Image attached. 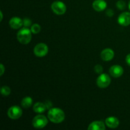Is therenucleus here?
Here are the masks:
<instances>
[{
	"label": "nucleus",
	"instance_id": "obj_1",
	"mask_svg": "<svg viewBox=\"0 0 130 130\" xmlns=\"http://www.w3.org/2000/svg\"><path fill=\"white\" fill-rule=\"evenodd\" d=\"M65 113L59 108H52L48 112V118L53 123H60L65 119Z\"/></svg>",
	"mask_w": 130,
	"mask_h": 130
},
{
	"label": "nucleus",
	"instance_id": "obj_2",
	"mask_svg": "<svg viewBox=\"0 0 130 130\" xmlns=\"http://www.w3.org/2000/svg\"><path fill=\"white\" fill-rule=\"evenodd\" d=\"M31 30L28 27H25L20 29L17 33V39L21 44H27L31 41L32 38Z\"/></svg>",
	"mask_w": 130,
	"mask_h": 130
},
{
	"label": "nucleus",
	"instance_id": "obj_3",
	"mask_svg": "<svg viewBox=\"0 0 130 130\" xmlns=\"http://www.w3.org/2000/svg\"><path fill=\"white\" fill-rule=\"evenodd\" d=\"M48 119L43 115H38L34 118L32 120L33 126L37 129H42L47 125Z\"/></svg>",
	"mask_w": 130,
	"mask_h": 130
},
{
	"label": "nucleus",
	"instance_id": "obj_4",
	"mask_svg": "<svg viewBox=\"0 0 130 130\" xmlns=\"http://www.w3.org/2000/svg\"><path fill=\"white\" fill-rule=\"evenodd\" d=\"M111 83L110 76L107 74H100L96 79V85L100 88H105L108 87Z\"/></svg>",
	"mask_w": 130,
	"mask_h": 130
},
{
	"label": "nucleus",
	"instance_id": "obj_5",
	"mask_svg": "<svg viewBox=\"0 0 130 130\" xmlns=\"http://www.w3.org/2000/svg\"><path fill=\"white\" fill-rule=\"evenodd\" d=\"M51 7H52L53 12L58 15H63L67 10V7H66V5L63 2L60 1H54L52 4Z\"/></svg>",
	"mask_w": 130,
	"mask_h": 130
},
{
	"label": "nucleus",
	"instance_id": "obj_6",
	"mask_svg": "<svg viewBox=\"0 0 130 130\" xmlns=\"http://www.w3.org/2000/svg\"><path fill=\"white\" fill-rule=\"evenodd\" d=\"M48 52V47L43 43H38L34 48V53L38 57H44Z\"/></svg>",
	"mask_w": 130,
	"mask_h": 130
},
{
	"label": "nucleus",
	"instance_id": "obj_7",
	"mask_svg": "<svg viewBox=\"0 0 130 130\" xmlns=\"http://www.w3.org/2000/svg\"><path fill=\"white\" fill-rule=\"evenodd\" d=\"M22 115V110L20 107L14 105L9 108L8 110V116L11 119H18Z\"/></svg>",
	"mask_w": 130,
	"mask_h": 130
},
{
	"label": "nucleus",
	"instance_id": "obj_8",
	"mask_svg": "<svg viewBox=\"0 0 130 130\" xmlns=\"http://www.w3.org/2000/svg\"><path fill=\"white\" fill-rule=\"evenodd\" d=\"M118 23L123 26H128L130 24V13L123 12L119 16Z\"/></svg>",
	"mask_w": 130,
	"mask_h": 130
},
{
	"label": "nucleus",
	"instance_id": "obj_9",
	"mask_svg": "<svg viewBox=\"0 0 130 130\" xmlns=\"http://www.w3.org/2000/svg\"><path fill=\"white\" fill-rule=\"evenodd\" d=\"M124 70L121 66L119 65H115L112 66L109 69V73L112 77H119L123 75Z\"/></svg>",
	"mask_w": 130,
	"mask_h": 130
},
{
	"label": "nucleus",
	"instance_id": "obj_10",
	"mask_svg": "<svg viewBox=\"0 0 130 130\" xmlns=\"http://www.w3.org/2000/svg\"><path fill=\"white\" fill-rule=\"evenodd\" d=\"M101 58L104 61H110L114 57V52L110 48H105L101 52Z\"/></svg>",
	"mask_w": 130,
	"mask_h": 130
},
{
	"label": "nucleus",
	"instance_id": "obj_11",
	"mask_svg": "<svg viewBox=\"0 0 130 130\" xmlns=\"http://www.w3.org/2000/svg\"><path fill=\"white\" fill-rule=\"evenodd\" d=\"M9 25L12 29H18L23 25V20L17 17H14L10 20Z\"/></svg>",
	"mask_w": 130,
	"mask_h": 130
},
{
	"label": "nucleus",
	"instance_id": "obj_12",
	"mask_svg": "<svg viewBox=\"0 0 130 130\" xmlns=\"http://www.w3.org/2000/svg\"><path fill=\"white\" fill-rule=\"evenodd\" d=\"M107 7V3L104 0H95L93 3V8L96 11H104Z\"/></svg>",
	"mask_w": 130,
	"mask_h": 130
},
{
	"label": "nucleus",
	"instance_id": "obj_13",
	"mask_svg": "<svg viewBox=\"0 0 130 130\" xmlns=\"http://www.w3.org/2000/svg\"><path fill=\"white\" fill-rule=\"evenodd\" d=\"M105 124L110 128H116L119 125V121L115 117H109L105 119Z\"/></svg>",
	"mask_w": 130,
	"mask_h": 130
},
{
	"label": "nucleus",
	"instance_id": "obj_14",
	"mask_svg": "<svg viewBox=\"0 0 130 130\" xmlns=\"http://www.w3.org/2000/svg\"><path fill=\"white\" fill-rule=\"evenodd\" d=\"M88 129L89 130H105V125L102 121H93L89 125Z\"/></svg>",
	"mask_w": 130,
	"mask_h": 130
},
{
	"label": "nucleus",
	"instance_id": "obj_15",
	"mask_svg": "<svg viewBox=\"0 0 130 130\" xmlns=\"http://www.w3.org/2000/svg\"><path fill=\"white\" fill-rule=\"evenodd\" d=\"M47 107L46 104L42 102H37L33 106V110L36 113H43L46 110Z\"/></svg>",
	"mask_w": 130,
	"mask_h": 130
},
{
	"label": "nucleus",
	"instance_id": "obj_16",
	"mask_svg": "<svg viewBox=\"0 0 130 130\" xmlns=\"http://www.w3.org/2000/svg\"><path fill=\"white\" fill-rule=\"evenodd\" d=\"M32 105V99L30 96L24 98L21 102V105L24 109H28Z\"/></svg>",
	"mask_w": 130,
	"mask_h": 130
},
{
	"label": "nucleus",
	"instance_id": "obj_17",
	"mask_svg": "<svg viewBox=\"0 0 130 130\" xmlns=\"http://www.w3.org/2000/svg\"><path fill=\"white\" fill-rule=\"evenodd\" d=\"M1 95H2L3 96H8L10 94V93H11V90H10V88L8 86H3L1 88Z\"/></svg>",
	"mask_w": 130,
	"mask_h": 130
},
{
	"label": "nucleus",
	"instance_id": "obj_18",
	"mask_svg": "<svg viewBox=\"0 0 130 130\" xmlns=\"http://www.w3.org/2000/svg\"><path fill=\"white\" fill-rule=\"evenodd\" d=\"M32 33L33 34H38L41 31V26L38 24H34L31 25L30 28Z\"/></svg>",
	"mask_w": 130,
	"mask_h": 130
},
{
	"label": "nucleus",
	"instance_id": "obj_19",
	"mask_svg": "<svg viewBox=\"0 0 130 130\" xmlns=\"http://www.w3.org/2000/svg\"><path fill=\"white\" fill-rule=\"evenodd\" d=\"M116 6L119 10H123L126 8V3L124 1H123V0H119V1H118L117 2Z\"/></svg>",
	"mask_w": 130,
	"mask_h": 130
},
{
	"label": "nucleus",
	"instance_id": "obj_20",
	"mask_svg": "<svg viewBox=\"0 0 130 130\" xmlns=\"http://www.w3.org/2000/svg\"><path fill=\"white\" fill-rule=\"evenodd\" d=\"M32 25V21L29 18H25L23 20V25L25 27H29Z\"/></svg>",
	"mask_w": 130,
	"mask_h": 130
},
{
	"label": "nucleus",
	"instance_id": "obj_21",
	"mask_svg": "<svg viewBox=\"0 0 130 130\" xmlns=\"http://www.w3.org/2000/svg\"><path fill=\"white\" fill-rule=\"evenodd\" d=\"M95 72H96L97 74H102L103 71V67L102 66H100V65H96L95 66Z\"/></svg>",
	"mask_w": 130,
	"mask_h": 130
},
{
	"label": "nucleus",
	"instance_id": "obj_22",
	"mask_svg": "<svg viewBox=\"0 0 130 130\" xmlns=\"http://www.w3.org/2000/svg\"><path fill=\"white\" fill-rule=\"evenodd\" d=\"M114 11H113V10H110V9L107 10L106 15H107V16L110 17H112L113 15H114Z\"/></svg>",
	"mask_w": 130,
	"mask_h": 130
},
{
	"label": "nucleus",
	"instance_id": "obj_23",
	"mask_svg": "<svg viewBox=\"0 0 130 130\" xmlns=\"http://www.w3.org/2000/svg\"><path fill=\"white\" fill-rule=\"evenodd\" d=\"M126 62L127 64L130 66V53H129L126 57Z\"/></svg>",
	"mask_w": 130,
	"mask_h": 130
},
{
	"label": "nucleus",
	"instance_id": "obj_24",
	"mask_svg": "<svg viewBox=\"0 0 130 130\" xmlns=\"http://www.w3.org/2000/svg\"><path fill=\"white\" fill-rule=\"evenodd\" d=\"M4 72H5V67H4V66L3 65V63H1V74H0V76H3Z\"/></svg>",
	"mask_w": 130,
	"mask_h": 130
},
{
	"label": "nucleus",
	"instance_id": "obj_25",
	"mask_svg": "<svg viewBox=\"0 0 130 130\" xmlns=\"http://www.w3.org/2000/svg\"><path fill=\"white\" fill-rule=\"evenodd\" d=\"M0 14H1V21H2V20H3V13H2V11H0Z\"/></svg>",
	"mask_w": 130,
	"mask_h": 130
},
{
	"label": "nucleus",
	"instance_id": "obj_26",
	"mask_svg": "<svg viewBox=\"0 0 130 130\" xmlns=\"http://www.w3.org/2000/svg\"><path fill=\"white\" fill-rule=\"evenodd\" d=\"M128 7H129V9L130 10V0L129 1V4H128Z\"/></svg>",
	"mask_w": 130,
	"mask_h": 130
}]
</instances>
